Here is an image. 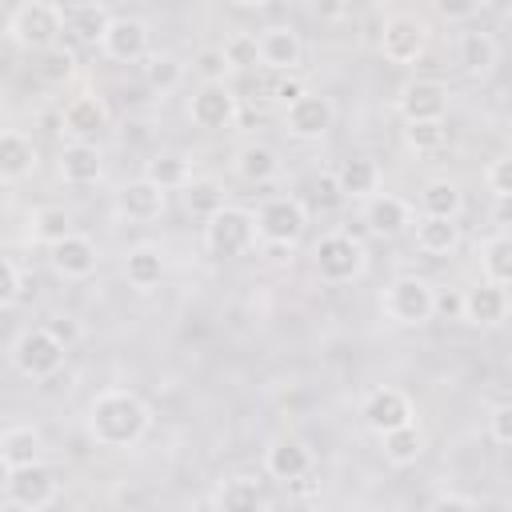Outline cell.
I'll use <instances>...</instances> for the list:
<instances>
[{
  "label": "cell",
  "instance_id": "1",
  "mask_svg": "<svg viewBox=\"0 0 512 512\" xmlns=\"http://www.w3.org/2000/svg\"><path fill=\"white\" fill-rule=\"evenodd\" d=\"M148 428L152 412L132 388H104L88 404V436L100 448H136Z\"/></svg>",
  "mask_w": 512,
  "mask_h": 512
},
{
  "label": "cell",
  "instance_id": "2",
  "mask_svg": "<svg viewBox=\"0 0 512 512\" xmlns=\"http://www.w3.org/2000/svg\"><path fill=\"white\" fill-rule=\"evenodd\" d=\"M64 32V8L48 0H24L8 12V40L24 52H48L60 44Z\"/></svg>",
  "mask_w": 512,
  "mask_h": 512
},
{
  "label": "cell",
  "instance_id": "3",
  "mask_svg": "<svg viewBox=\"0 0 512 512\" xmlns=\"http://www.w3.org/2000/svg\"><path fill=\"white\" fill-rule=\"evenodd\" d=\"M312 264H316V276L324 284H352L368 268V248L352 232H328V236L316 240Z\"/></svg>",
  "mask_w": 512,
  "mask_h": 512
},
{
  "label": "cell",
  "instance_id": "4",
  "mask_svg": "<svg viewBox=\"0 0 512 512\" xmlns=\"http://www.w3.org/2000/svg\"><path fill=\"white\" fill-rule=\"evenodd\" d=\"M380 312L400 328L428 324L436 316V284H428L424 276H396L380 292Z\"/></svg>",
  "mask_w": 512,
  "mask_h": 512
},
{
  "label": "cell",
  "instance_id": "5",
  "mask_svg": "<svg viewBox=\"0 0 512 512\" xmlns=\"http://www.w3.org/2000/svg\"><path fill=\"white\" fill-rule=\"evenodd\" d=\"M8 356H12V364H16L20 376H28V380H48V376H56V372L64 368L68 344H60L48 324H40V328H24V332L12 340Z\"/></svg>",
  "mask_w": 512,
  "mask_h": 512
},
{
  "label": "cell",
  "instance_id": "6",
  "mask_svg": "<svg viewBox=\"0 0 512 512\" xmlns=\"http://www.w3.org/2000/svg\"><path fill=\"white\" fill-rule=\"evenodd\" d=\"M256 240H260L256 216H252L248 208H236V204H228L224 212H216V216L204 224V248H208L212 260H236V256H244Z\"/></svg>",
  "mask_w": 512,
  "mask_h": 512
},
{
  "label": "cell",
  "instance_id": "7",
  "mask_svg": "<svg viewBox=\"0 0 512 512\" xmlns=\"http://www.w3.org/2000/svg\"><path fill=\"white\" fill-rule=\"evenodd\" d=\"M304 228H308V208H304L300 196H272L256 212V232L268 248H288L292 252V244L304 236Z\"/></svg>",
  "mask_w": 512,
  "mask_h": 512
},
{
  "label": "cell",
  "instance_id": "8",
  "mask_svg": "<svg viewBox=\"0 0 512 512\" xmlns=\"http://www.w3.org/2000/svg\"><path fill=\"white\" fill-rule=\"evenodd\" d=\"M428 52V24L420 16H408V12H396L384 20L380 28V56L396 68H408L416 64L420 56Z\"/></svg>",
  "mask_w": 512,
  "mask_h": 512
},
{
  "label": "cell",
  "instance_id": "9",
  "mask_svg": "<svg viewBox=\"0 0 512 512\" xmlns=\"http://www.w3.org/2000/svg\"><path fill=\"white\" fill-rule=\"evenodd\" d=\"M60 492V480L52 468L44 464H32V468H16V472H4V496L12 508L20 512H44Z\"/></svg>",
  "mask_w": 512,
  "mask_h": 512
},
{
  "label": "cell",
  "instance_id": "10",
  "mask_svg": "<svg viewBox=\"0 0 512 512\" xmlns=\"http://www.w3.org/2000/svg\"><path fill=\"white\" fill-rule=\"evenodd\" d=\"M188 120L204 132H228L240 120V96L228 84H200L188 100Z\"/></svg>",
  "mask_w": 512,
  "mask_h": 512
},
{
  "label": "cell",
  "instance_id": "11",
  "mask_svg": "<svg viewBox=\"0 0 512 512\" xmlns=\"http://www.w3.org/2000/svg\"><path fill=\"white\" fill-rule=\"evenodd\" d=\"M360 420L368 424V432L388 436V432H396V428H404V424H416V408H412L408 392L384 384V388H372V392L364 396Z\"/></svg>",
  "mask_w": 512,
  "mask_h": 512
},
{
  "label": "cell",
  "instance_id": "12",
  "mask_svg": "<svg viewBox=\"0 0 512 512\" xmlns=\"http://www.w3.org/2000/svg\"><path fill=\"white\" fill-rule=\"evenodd\" d=\"M404 124H440L448 116V88L440 80H408L396 96Z\"/></svg>",
  "mask_w": 512,
  "mask_h": 512
},
{
  "label": "cell",
  "instance_id": "13",
  "mask_svg": "<svg viewBox=\"0 0 512 512\" xmlns=\"http://www.w3.org/2000/svg\"><path fill=\"white\" fill-rule=\"evenodd\" d=\"M332 120H336V104L324 92H308V96H300L296 104L284 108V132L292 140H320V136H328Z\"/></svg>",
  "mask_w": 512,
  "mask_h": 512
},
{
  "label": "cell",
  "instance_id": "14",
  "mask_svg": "<svg viewBox=\"0 0 512 512\" xmlns=\"http://www.w3.org/2000/svg\"><path fill=\"white\" fill-rule=\"evenodd\" d=\"M148 40H152V28L148 20L140 16H116L100 40V52L116 64H136V60H148Z\"/></svg>",
  "mask_w": 512,
  "mask_h": 512
},
{
  "label": "cell",
  "instance_id": "15",
  "mask_svg": "<svg viewBox=\"0 0 512 512\" xmlns=\"http://www.w3.org/2000/svg\"><path fill=\"white\" fill-rule=\"evenodd\" d=\"M256 44H260V68L268 72H280V76H292L304 60V40L292 24H268L256 32Z\"/></svg>",
  "mask_w": 512,
  "mask_h": 512
},
{
  "label": "cell",
  "instance_id": "16",
  "mask_svg": "<svg viewBox=\"0 0 512 512\" xmlns=\"http://www.w3.org/2000/svg\"><path fill=\"white\" fill-rule=\"evenodd\" d=\"M104 124H108V108L92 92L72 96L64 104V112H60V132L68 136V144H88V136H96Z\"/></svg>",
  "mask_w": 512,
  "mask_h": 512
},
{
  "label": "cell",
  "instance_id": "17",
  "mask_svg": "<svg viewBox=\"0 0 512 512\" xmlns=\"http://www.w3.org/2000/svg\"><path fill=\"white\" fill-rule=\"evenodd\" d=\"M116 212L132 224H152L164 216V188H156L152 180L136 176L128 184L116 188Z\"/></svg>",
  "mask_w": 512,
  "mask_h": 512
},
{
  "label": "cell",
  "instance_id": "18",
  "mask_svg": "<svg viewBox=\"0 0 512 512\" xmlns=\"http://www.w3.org/2000/svg\"><path fill=\"white\" fill-rule=\"evenodd\" d=\"M508 312H512V296H508V288H500L492 280H476L464 292V320L468 324L496 328L500 320H508Z\"/></svg>",
  "mask_w": 512,
  "mask_h": 512
},
{
  "label": "cell",
  "instance_id": "19",
  "mask_svg": "<svg viewBox=\"0 0 512 512\" xmlns=\"http://www.w3.org/2000/svg\"><path fill=\"white\" fill-rule=\"evenodd\" d=\"M52 256V268L64 276V280H88L100 264V252H96V240L84 236V232H72L68 240H60L56 248H48Z\"/></svg>",
  "mask_w": 512,
  "mask_h": 512
},
{
  "label": "cell",
  "instance_id": "20",
  "mask_svg": "<svg viewBox=\"0 0 512 512\" xmlns=\"http://www.w3.org/2000/svg\"><path fill=\"white\" fill-rule=\"evenodd\" d=\"M456 60H460V68H464L472 80H484V76H492L496 64H500V44H496L492 32L468 28V32H460V40H456Z\"/></svg>",
  "mask_w": 512,
  "mask_h": 512
},
{
  "label": "cell",
  "instance_id": "21",
  "mask_svg": "<svg viewBox=\"0 0 512 512\" xmlns=\"http://www.w3.org/2000/svg\"><path fill=\"white\" fill-rule=\"evenodd\" d=\"M364 224H368L372 236L392 240V236H400L412 224V204L400 200V196H392V192H380V196H372L364 204Z\"/></svg>",
  "mask_w": 512,
  "mask_h": 512
},
{
  "label": "cell",
  "instance_id": "22",
  "mask_svg": "<svg viewBox=\"0 0 512 512\" xmlns=\"http://www.w3.org/2000/svg\"><path fill=\"white\" fill-rule=\"evenodd\" d=\"M264 472L280 484H296L312 472V452L300 440H272L264 452Z\"/></svg>",
  "mask_w": 512,
  "mask_h": 512
},
{
  "label": "cell",
  "instance_id": "23",
  "mask_svg": "<svg viewBox=\"0 0 512 512\" xmlns=\"http://www.w3.org/2000/svg\"><path fill=\"white\" fill-rule=\"evenodd\" d=\"M36 168H40L36 144H32L24 132L8 128V132L0 136V180H4V184H20V180L32 176Z\"/></svg>",
  "mask_w": 512,
  "mask_h": 512
},
{
  "label": "cell",
  "instance_id": "24",
  "mask_svg": "<svg viewBox=\"0 0 512 512\" xmlns=\"http://www.w3.org/2000/svg\"><path fill=\"white\" fill-rule=\"evenodd\" d=\"M336 180H340L344 200H364V204H368L372 196H380L384 172H380V164H376L372 156H348V160H340Z\"/></svg>",
  "mask_w": 512,
  "mask_h": 512
},
{
  "label": "cell",
  "instance_id": "25",
  "mask_svg": "<svg viewBox=\"0 0 512 512\" xmlns=\"http://www.w3.org/2000/svg\"><path fill=\"white\" fill-rule=\"evenodd\" d=\"M212 508L216 512H268V500H264L260 480H252V476H228V480L216 484Z\"/></svg>",
  "mask_w": 512,
  "mask_h": 512
},
{
  "label": "cell",
  "instance_id": "26",
  "mask_svg": "<svg viewBox=\"0 0 512 512\" xmlns=\"http://www.w3.org/2000/svg\"><path fill=\"white\" fill-rule=\"evenodd\" d=\"M104 176V152L88 140V144H64L60 148V180L64 184H96Z\"/></svg>",
  "mask_w": 512,
  "mask_h": 512
},
{
  "label": "cell",
  "instance_id": "27",
  "mask_svg": "<svg viewBox=\"0 0 512 512\" xmlns=\"http://www.w3.org/2000/svg\"><path fill=\"white\" fill-rule=\"evenodd\" d=\"M40 452H44V440H40V432H36L32 424H8V428H4V436H0L4 472L40 464Z\"/></svg>",
  "mask_w": 512,
  "mask_h": 512
},
{
  "label": "cell",
  "instance_id": "28",
  "mask_svg": "<svg viewBox=\"0 0 512 512\" xmlns=\"http://www.w3.org/2000/svg\"><path fill=\"white\" fill-rule=\"evenodd\" d=\"M144 180H152L156 188H164V192H184L196 176H192V160L184 156V152H156L148 164H144Z\"/></svg>",
  "mask_w": 512,
  "mask_h": 512
},
{
  "label": "cell",
  "instance_id": "29",
  "mask_svg": "<svg viewBox=\"0 0 512 512\" xmlns=\"http://www.w3.org/2000/svg\"><path fill=\"white\" fill-rule=\"evenodd\" d=\"M112 20H116V16H112L104 4H68V8H64V28H68L76 40H84V44H100Z\"/></svg>",
  "mask_w": 512,
  "mask_h": 512
},
{
  "label": "cell",
  "instance_id": "30",
  "mask_svg": "<svg viewBox=\"0 0 512 512\" xmlns=\"http://www.w3.org/2000/svg\"><path fill=\"white\" fill-rule=\"evenodd\" d=\"M232 172L248 184H268L280 172V156L268 144H240L232 156Z\"/></svg>",
  "mask_w": 512,
  "mask_h": 512
},
{
  "label": "cell",
  "instance_id": "31",
  "mask_svg": "<svg viewBox=\"0 0 512 512\" xmlns=\"http://www.w3.org/2000/svg\"><path fill=\"white\" fill-rule=\"evenodd\" d=\"M460 244V220H444V216H420L416 220V248L424 256H448Z\"/></svg>",
  "mask_w": 512,
  "mask_h": 512
},
{
  "label": "cell",
  "instance_id": "32",
  "mask_svg": "<svg viewBox=\"0 0 512 512\" xmlns=\"http://www.w3.org/2000/svg\"><path fill=\"white\" fill-rule=\"evenodd\" d=\"M164 252L160 248H152V244H136V248H128V256H124V276H128V284L132 288H140V292H148V288H156L160 280H164Z\"/></svg>",
  "mask_w": 512,
  "mask_h": 512
},
{
  "label": "cell",
  "instance_id": "33",
  "mask_svg": "<svg viewBox=\"0 0 512 512\" xmlns=\"http://www.w3.org/2000/svg\"><path fill=\"white\" fill-rule=\"evenodd\" d=\"M380 448H384V460H388V464L408 468V464H416V460L424 456L428 436H424V428H420V424H404V428H396V432L380 436Z\"/></svg>",
  "mask_w": 512,
  "mask_h": 512
},
{
  "label": "cell",
  "instance_id": "34",
  "mask_svg": "<svg viewBox=\"0 0 512 512\" xmlns=\"http://www.w3.org/2000/svg\"><path fill=\"white\" fill-rule=\"evenodd\" d=\"M480 268H484V280L512 288V232H496L480 244Z\"/></svg>",
  "mask_w": 512,
  "mask_h": 512
},
{
  "label": "cell",
  "instance_id": "35",
  "mask_svg": "<svg viewBox=\"0 0 512 512\" xmlns=\"http://www.w3.org/2000/svg\"><path fill=\"white\" fill-rule=\"evenodd\" d=\"M76 228H72V216L64 212V208H56V204H44V208H36L32 216H28V236L36 240V244H44V248H56L60 240H68Z\"/></svg>",
  "mask_w": 512,
  "mask_h": 512
},
{
  "label": "cell",
  "instance_id": "36",
  "mask_svg": "<svg viewBox=\"0 0 512 512\" xmlns=\"http://www.w3.org/2000/svg\"><path fill=\"white\" fill-rule=\"evenodd\" d=\"M184 60L176 56V52H152L148 60H144V84L156 92V96H168V92H176L180 84H184Z\"/></svg>",
  "mask_w": 512,
  "mask_h": 512
},
{
  "label": "cell",
  "instance_id": "37",
  "mask_svg": "<svg viewBox=\"0 0 512 512\" xmlns=\"http://www.w3.org/2000/svg\"><path fill=\"white\" fill-rule=\"evenodd\" d=\"M464 208V192L456 180H428L420 192V216H444L456 220Z\"/></svg>",
  "mask_w": 512,
  "mask_h": 512
},
{
  "label": "cell",
  "instance_id": "38",
  "mask_svg": "<svg viewBox=\"0 0 512 512\" xmlns=\"http://www.w3.org/2000/svg\"><path fill=\"white\" fill-rule=\"evenodd\" d=\"M184 208L208 224L216 212L228 208V204H224V184H220L216 176H196V180L184 188Z\"/></svg>",
  "mask_w": 512,
  "mask_h": 512
},
{
  "label": "cell",
  "instance_id": "39",
  "mask_svg": "<svg viewBox=\"0 0 512 512\" xmlns=\"http://www.w3.org/2000/svg\"><path fill=\"white\" fill-rule=\"evenodd\" d=\"M224 60L232 72H248V68H260V44H256V32H232L224 44H220Z\"/></svg>",
  "mask_w": 512,
  "mask_h": 512
},
{
  "label": "cell",
  "instance_id": "40",
  "mask_svg": "<svg viewBox=\"0 0 512 512\" xmlns=\"http://www.w3.org/2000/svg\"><path fill=\"white\" fill-rule=\"evenodd\" d=\"M404 144L416 156H432L448 144V124L444 120L440 124H404Z\"/></svg>",
  "mask_w": 512,
  "mask_h": 512
},
{
  "label": "cell",
  "instance_id": "41",
  "mask_svg": "<svg viewBox=\"0 0 512 512\" xmlns=\"http://www.w3.org/2000/svg\"><path fill=\"white\" fill-rule=\"evenodd\" d=\"M36 72H40L48 84H64V80L76 72V56H72V48L56 44V48L40 52V64H36Z\"/></svg>",
  "mask_w": 512,
  "mask_h": 512
},
{
  "label": "cell",
  "instance_id": "42",
  "mask_svg": "<svg viewBox=\"0 0 512 512\" xmlns=\"http://www.w3.org/2000/svg\"><path fill=\"white\" fill-rule=\"evenodd\" d=\"M24 288H28V280H24L20 260H16V256H4V260H0V304H4V308L20 304Z\"/></svg>",
  "mask_w": 512,
  "mask_h": 512
},
{
  "label": "cell",
  "instance_id": "43",
  "mask_svg": "<svg viewBox=\"0 0 512 512\" xmlns=\"http://www.w3.org/2000/svg\"><path fill=\"white\" fill-rule=\"evenodd\" d=\"M192 68H196V76H200L204 84H224V76L232 72L220 48H204V52L196 56V64H192Z\"/></svg>",
  "mask_w": 512,
  "mask_h": 512
},
{
  "label": "cell",
  "instance_id": "44",
  "mask_svg": "<svg viewBox=\"0 0 512 512\" xmlns=\"http://www.w3.org/2000/svg\"><path fill=\"white\" fill-rule=\"evenodd\" d=\"M484 184H488L492 200H496V196H512V152H508V156H496V160L484 168Z\"/></svg>",
  "mask_w": 512,
  "mask_h": 512
},
{
  "label": "cell",
  "instance_id": "45",
  "mask_svg": "<svg viewBox=\"0 0 512 512\" xmlns=\"http://www.w3.org/2000/svg\"><path fill=\"white\" fill-rule=\"evenodd\" d=\"M488 432H492L496 444L512 448V404H496V408H492V416H488Z\"/></svg>",
  "mask_w": 512,
  "mask_h": 512
},
{
  "label": "cell",
  "instance_id": "46",
  "mask_svg": "<svg viewBox=\"0 0 512 512\" xmlns=\"http://www.w3.org/2000/svg\"><path fill=\"white\" fill-rule=\"evenodd\" d=\"M308 92H312V88H308L296 72H292V76H280V80L272 84V100H280L284 108H288V104H296V100H300V96H308Z\"/></svg>",
  "mask_w": 512,
  "mask_h": 512
},
{
  "label": "cell",
  "instance_id": "47",
  "mask_svg": "<svg viewBox=\"0 0 512 512\" xmlns=\"http://www.w3.org/2000/svg\"><path fill=\"white\" fill-rule=\"evenodd\" d=\"M436 316H440V320H464V292H456V288H436Z\"/></svg>",
  "mask_w": 512,
  "mask_h": 512
},
{
  "label": "cell",
  "instance_id": "48",
  "mask_svg": "<svg viewBox=\"0 0 512 512\" xmlns=\"http://www.w3.org/2000/svg\"><path fill=\"white\" fill-rule=\"evenodd\" d=\"M340 200H344V192H340L336 172H320V176H316V204H320V208H336Z\"/></svg>",
  "mask_w": 512,
  "mask_h": 512
},
{
  "label": "cell",
  "instance_id": "49",
  "mask_svg": "<svg viewBox=\"0 0 512 512\" xmlns=\"http://www.w3.org/2000/svg\"><path fill=\"white\" fill-rule=\"evenodd\" d=\"M436 12L444 20H472V16H480V4L476 0H440Z\"/></svg>",
  "mask_w": 512,
  "mask_h": 512
},
{
  "label": "cell",
  "instance_id": "50",
  "mask_svg": "<svg viewBox=\"0 0 512 512\" xmlns=\"http://www.w3.org/2000/svg\"><path fill=\"white\" fill-rule=\"evenodd\" d=\"M428 512H480V508L468 496H460V492H444V496H436L428 504Z\"/></svg>",
  "mask_w": 512,
  "mask_h": 512
},
{
  "label": "cell",
  "instance_id": "51",
  "mask_svg": "<svg viewBox=\"0 0 512 512\" xmlns=\"http://www.w3.org/2000/svg\"><path fill=\"white\" fill-rule=\"evenodd\" d=\"M48 328H52V336H56L60 344H72V340L80 336V324H76L72 316H52V320H48Z\"/></svg>",
  "mask_w": 512,
  "mask_h": 512
},
{
  "label": "cell",
  "instance_id": "52",
  "mask_svg": "<svg viewBox=\"0 0 512 512\" xmlns=\"http://www.w3.org/2000/svg\"><path fill=\"white\" fill-rule=\"evenodd\" d=\"M492 224L500 232H512V196H496L492 200Z\"/></svg>",
  "mask_w": 512,
  "mask_h": 512
},
{
  "label": "cell",
  "instance_id": "53",
  "mask_svg": "<svg viewBox=\"0 0 512 512\" xmlns=\"http://www.w3.org/2000/svg\"><path fill=\"white\" fill-rule=\"evenodd\" d=\"M320 512H340V508H320Z\"/></svg>",
  "mask_w": 512,
  "mask_h": 512
}]
</instances>
